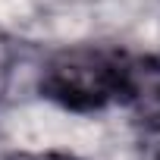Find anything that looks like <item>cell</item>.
I'll use <instances>...</instances> for the list:
<instances>
[{"instance_id": "obj_1", "label": "cell", "mask_w": 160, "mask_h": 160, "mask_svg": "<svg viewBox=\"0 0 160 160\" xmlns=\"http://www.w3.org/2000/svg\"><path fill=\"white\" fill-rule=\"evenodd\" d=\"M126 63L122 53L94 44L57 50L41 72V91L69 110H101L122 98Z\"/></svg>"}, {"instance_id": "obj_2", "label": "cell", "mask_w": 160, "mask_h": 160, "mask_svg": "<svg viewBox=\"0 0 160 160\" xmlns=\"http://www.w3.org/2000/svg\"><path fill=\"white\" fill-rule=\"evenodd\" d=\"M122 98L135 107L144 122H160V60H129L126 63V82Z\"/></svg>"}, {"instance_id": "obj_3", "label": "cell", "mask_w": 160, "mask_h": 160, "mask_svg": "<svg viewBox=\"0 0 160 160\" xmlns=\"http://www.w3.org/2000/svg\"><path fill=\"white\" fill-rule=\"evenodd\" d=\"M10 72H13V47L0 35V98H3V91L10 85Z\"/></svg>"}, {"instance_id": "obj_4", "label": "cell", "mask_w": 160, "mask_h": 160, "mask_svg": "<svg viewBox=\"0 0 160 160\" xmlns=\"http://www.w3.org/2000/svg\"><path fill=\"white\" fill-rule=\"evenodd\" d=\"M10 160H75L69 154H13Z\"/></svg>"}]
</instances>
